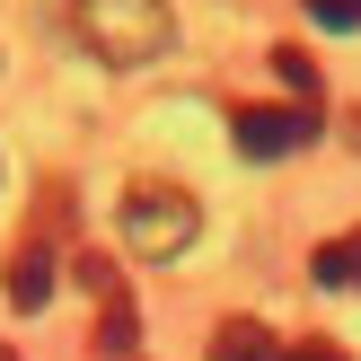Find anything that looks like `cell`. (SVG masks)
Returning <instances> with one entry per match:
<instances>
[{
	"instance_id": "cell-11",
	"label": "cell",
	"mask_w": 361,
	"mask_h": 361,
	"mask_svg": "<svg viewBox=\"0 0 361 361\" xmlns=\"http://www.w3.org/2000/svg\"><path fill=\"white\" fill-rule=\"evenodd\" d=\"M0 361H18V353H9V344H0Z\"/></svg>"
},
{
	"instance_id": "cell-7",
	"label": "cell",
	"mask_w": 361,
	"mask_h": 361,
	"mask_svg": "<svg viewBox=\"0 0 361 361\" xmlns=\"http://www.w3.org/2000/svg\"><path fill=\"white\" fill-rule=\"evenodd\" d=\"M212 361H282V344L256 317H221V326H212Z\"/></svg>"
},
{
	"instance_id": "cell-2",
	"label": "cell",
	"mask_w": 361,
	"mask_h": 361,
	"mask_svg": "<svg viewBox=\"0 0 361 361\" xmlns=\"http://www.w3.org/2000/svg\"><path fill=\"white\" fill-rule=\"evenodd\" d=\"M194 238H203V203H194L185 185H159V176H141V185L123 194V247H133L141 264L185 256Z\"/></svg>"
},
{
	"instance_id": "cell-1",
	"label": "cell",
	"mask_w": 361,
	"mask_h": 361,
	"mask_svg": "<svg viewBox=\"0 0 361 361\" xmlns=\"http://www.w3.org/2000/svg\"><path fill=\"white\" fill-rule=\"evenodd\" d=\"M62 9H71V35L115 71H141V62H159L176 44L168 0H62Z\"/></svg>"
},
{
	"instance_id": "cell-6",
	"label": "cell",
	"mask_w": 361,
	"mask_h": 361,
	"mask_svg": "<svg viewBox=\"0 0 361 361\" xmlns=\"http://www.w3.org/2000/svg\"><path fill=\"white\" fill-rule=\"evenodd\" d=\"M309 274H317V291H361V229H335L309 256Z\"/></svg>"
},
{
	"instance_id": "cell-4",
	"label": "cell",
	"mask_w": 361,
	"mask_h": 361,
	"mask_svg": "<svg viewBox=\"0 0 361 361\" xmlns=\"http://www.w3.org/2000/svg\"><path fill=\"white\" fill-rule=\"evenodd\" d=\"M229 133H238L247 159H291V150H309L317 106H238V115H229Z\"/></svg>"
},
{
	"instance_id": "cell-10",
	"label": "cell",
	"mask_w": 361,
	"mask_h": 361,
	"mask_svg": "<svg viewBox=\"0 0 361 361\" xmlns=\"http://www.w3.org/2000/svg\"><path fill=\"white\" fill-rule=\"evenodd\" d=\"M282 361H344V344H326V335H300V344H282Z\"/></svg>"
},
{
	"instance_id": "cell-8",
	"label": "cell",
	"mask_w": 361,
	"mask_h": 361,
	"mask_svg": "<svg viewBox=\"0 0 361 361\" xmlns=\"http://www.w3.org/2000/svg\"><path fill=\"white\" fill-rule=\"evenodd\" d=\"M274 71H282V80H291V97H300V106L317 97V62H309V53H300V44H282V53H274Z\"/></svg>"
},
{
	"instance_id": "cell-5",
	"label": "cell",
	"mask_w": 361,
	"mask_h": 361,
	"mask_svg": "<svg viewBox=\"0 0 361 361\" xmlns=\"http://www.w3.org/2000/svg\"><path fill=\"white\" fill-rule=\"evenodd\" d=\"M80 282H88V291H97V353L106 361H133V291H123V274H115V264H106V256H80Z\"/></svg>"
},
{
	"instance_id": "cell-9",
	"label": "cell",
	"mask_w": 361,
	"mask_h": 361,
	"mask_svg": "<svg viewBox=\"0 0 361 361\" xmlns=\"http://www.w3.org/2000/svg\"><path fill=\"white\" fill-rule=\"evenodd\" d=\"M309 18H317V27H335V35H344V27H361V0H309Z\"/></svg>"
},
{
	"instance_id": "cell-3",
	"label": "cell",
	"mask_w": 361,
	"mask_h": 361,
	"mask_svg": "<svg viewBox=\"0 0 361 361\" xmlns=\"http://www.w3.org/2000/svg\"><path fill=\"white\" fill-rule=\"evenodd\" d=\"M62 229H71V194L62 185H44L35 194V221H27V238L9 247V309H44L53 300V282H62Z\"/></svg>"
}]
</instances>
